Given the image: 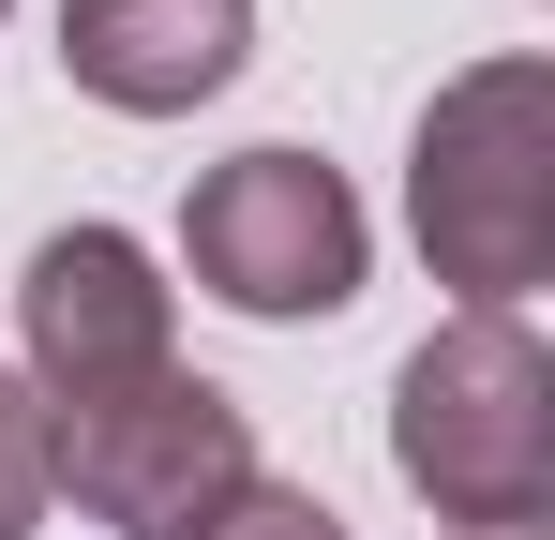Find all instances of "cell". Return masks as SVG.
<instances>
[{"instance_id": "6da1fadb", "label": "cell", "mask_w": 555, "mask_h": 540, "mask_svg": "<svg viewBox=\"0 0 555 540\" xmlns=\"http://www.w3.org/2000/svg\"><path fill=\"white\" fill-rule=\"evenodd\" d=\"M405 226H421L436 285H465V316H526V285L555 270V61L511 46L421 105Z\"/></svg>"}, {"instance_id": "7a4b0ae2", "label": "cell", "mask_w": 555, "mask_h": 540, "mask_svg": "<svg viewBox=\"0 0 555 540\" xmlns=\"http://www.w3.org/2000/svg\"><path fill=\"white\" fill-rule=\"evenodd\" d=\"M390 465L436 526H541L555 511V346L526 316H451L390 375Z\"/></svg>"}, {"instance_id": "3957f363", "label": "cell", "mask_w": 555, "mask_h": 540, "mask_svg": "<svg viewBox=\"0 0 555 540\" xmlns=\"http://www.w3.org/2000/svg\"><path fill=\"white\" fill-rule=\"evenodd\" d=\"M241 480H256V421H241V390H210L181 360L135 375V390H91V406H46V496H76L91 526L181 540Z\"/></svg>"}, {"instance_id": "277c9868", "label": "cell", "mask_w": 555, "mask_h": 540, "mask_svg": "<svg viewBox=\"0 0 555 540\" xmlns=\"http://www.w3.org/2000/svg\"><path fill=\"white\" fill-rule=\"evenodd\" d=\"M361 195L346 166H315V151H225V166L181 195V270L225 300V316H346L361 300Z\"/></svg>"}, {"instance_id": "5b68a950", "label": "cell", "mask_w": 555, "mask_h": 540, "mask_svg": "<svg viewBox=\"0 0 555 540\" xmlns=\"http://www.w3.org/2000/svg\"><path fill=\"white\" fill-rule=\"evenodd\" d=\"M15 390L30 406H91V390H135V375H166L181 360V285L151 270V241H120V226H61V241H30L15 270Z\"/></svg>"}, {"instance_id": "8992f818", "label": "cell", "mask_w": 555, "mask_h": 540, "mask_svg": "<svg viewBox=\"0 0 555 540\" xmlns=\"http://www.w3.org/2000/svg\"><path fill=\"white\" fill-rule=\"evenodd\" d=\"M256 0H61V76L120 120H181L241 76Z\"/></svg>"}, {"instance_id": "52a82bcc", "label": "cell", "mask_w": 555, "mask_h": 540, "mask_svg": "<svg viewBox=\"0 0 555 540\" xmlns=\"http://www.w3.org/2000/svg\"><path fill=\"white\" fill-rule=\"evenodd\" d=\"M181 540H346V511L331 496H300V480H241L225 511H195Z\"/></svg>"}, {"instance_id": "ba28073f", "label": "cell", "mask_w": 555, "mask_h": 540, "mask_svg": "<svg viewBox=\"0 0 555 540\" xmlns=\"http://www.w3.org/2000/svg\"><path fill=\"white\" fill-rule=\"evenodd\" d=\"M46 511H61V496H46V406L0 375V540H30Z\"/></svg>"}, {"instance_id": "9c48e42d", "label": "cell", "mask_w": 555, "mask_h": 540, "mask_svg": "<svg viewBox=\"0 0 555 540\" xmlns=\"http://www.w3.org/2000/svg\"><path fill=\"white\" fill-rule=\"evenodd\" d=\"M465 540H555V526H465Z\"/></svg>"}, {"instance_id": "30bf717a", "label": "cell", "mask_w": 555, "mask_h": 540, "mask_svg": "<svg viewBox=\"0 0 555 540\" xmlns=\"http://www.w3.org/2000/svg\"><path fill=\"white\" fill-rule=\"evenodd\" d=\"M0 15H15V0H0Z\"/></svg>"}]
</instances>
